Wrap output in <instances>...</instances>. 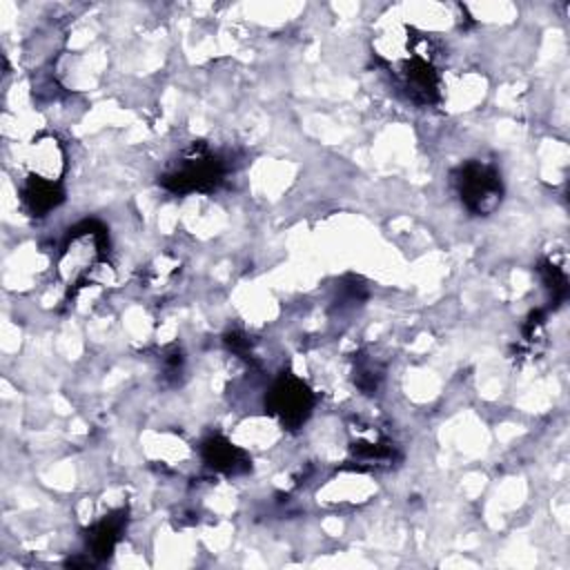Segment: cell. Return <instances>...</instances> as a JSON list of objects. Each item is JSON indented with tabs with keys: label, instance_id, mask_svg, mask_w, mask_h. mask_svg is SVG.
Wrapping results in <instances>:
<instances>
[{
	"label": "cell",
	"instance_id": "6da1fadb",
	"mask_svg": "<svg viewBox=\"0 0 570 570\" xmlns=\"http://www.w3.org/2000/svg\"><path fill=\"white\" fill-rule=\"evenodd\" d=\"M227 176V160L209 147L191 145L160 176V185L171 194L214 191Z\"/></svg>",
	"mask_w": 570,
	"mask_h": 570
},
{
	"label": "cell",
	"instance_id": "7a4b0ae2",
	"mask_svg": "<svg viewBox=\"0 0 570 570\" xmlns=\"http://www.w3.org/2000/svg\"><path fill=\"white\" fill-rule=\"evenodd\" d=\"M454 187L463 207L474 216L492 214L503 198V180L494 165L468 160L454 171Z\"/></svg>",
	"mask_w": 570,
	"mask_h": 570
},
{
	"label": "cell",
	"instance_id": "3957f363",
	"mask_svg": "<svg viewBox=\"0 0 570 570\" xmlns=\"http://www.w3.org/2000/svg\"><path fill=\"white\" fill-rule=\"evenodd\" d=\"M265 405L274 416H278V421L287 430H296L307 421V416L314 407V394L298 376L283 374L272 385V390L265 399Z\"/></svg>",
	"mask_w": 570,
	"mask_h": 570
},
{
	"label": "cell",
	"instance_id": "277c9868",
	"mask_svg": "<svg viewBox=\"0 0 570 570\" xmlns=\"http://www.w3.org/2000/svg\"><path fill=\"white\" fill-rule=\"evenodd\" d=\"M65 194L60 178H47L31 174L22 185V205L31 216H47L62 203Z\"/></svg>",
	"mask_w": 570,
	"mask_h": 570
},
{
	"label": "cell",
	"instance_id": "5b68a950",
	"mask_svg": "<svg viewBox=\"0 0 570 570\" xmlns=\"http://www.w3.org/2000/svg\"><path fill=\"white\" fill-rule=\"evenodd\" d=\"M203 459L209 468L225 474H240L249 468V456L223 436H209L203 443Z\"/></svg>",
	"mask_w": 570,
	"mask_h": 570
},
{
	"label": "cell",
	"instance_id": "8992f818",
	"mask_svg": "<svg viewBox=\"0 0 570 570\" xmlns=\"http://www.w3.org/2000/svg\"><path fill=\"white\" fill-rule=\"evenodd\" d=\"M125 523H127V512H125V510H120V512H116V514H109V517H105L102 521H98V523L89 530V534H87L91 554H94V557H100V559L109 557V554L114 552V546H116L118 539H120V532H122Z\"/></svg>",
	"mask_w": 570,
	"mask_h": 570
}]
</instances>
